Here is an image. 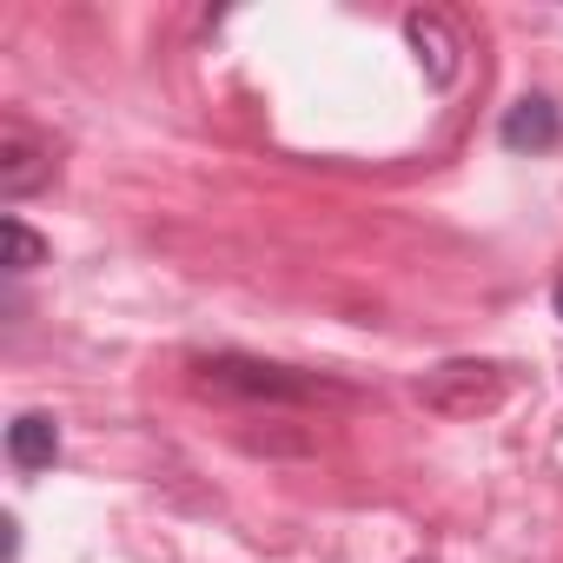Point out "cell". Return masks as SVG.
Wrapping results in <instances>:
<instances>
[{"mask_svg": "<svg viewBox=\"0 0 563 563\" xmlns=\"http://www.w3.org/2000/svg\"><path fill=\"white\" fill-rule=\"evenodd\" d=\"M199 385L225 391V398H265V405H292V398H319L325 385L286 365H258V358H199Z\"/></svg>", "mask_w": 563, "mask_h": 563, "instance_id": "1", "label": "cell"}, {"mask_svg": "<svg viewBox=\"0 0 563 563\" xmlns=\"http://www.w3.org/2000/svg\"><path fill=\"white\" fill-rule=\"evenodd\" d=\"M504 365H477V358H457V365H438L424 385H418V398L431 405V411H444V418H477V411H497L504 405Z\"/></svg>", "mask_w": 563, "mask_h": 563, "instance_id": "2", "label": "cell"}, {"mask_svg": "<svg viewBox=\"0 0 563 563\" xmlns=\"http://www.w3.org/2000/svg\"><path fill=\"white\" fill-rule=\"evenodd\" d=\"M54 179V153L27 133V126H0V192L8 199H27L34 186H47Z\"/></svg>", "mask_w": 563, "mask_h": 563, "instance_id": "3", "label": "cell"}, {"mask_svg": "<svg viewBox=\"0 0 563 563\" xmlns=\"http://www.w3.org/2000/svg\"><path fill=\"white\" fill-rule=\"evenodd\" d=\"M556 140H563V120H556V107L543 93H530V100H517L504 113V146L510 153H550Z\"/></svg>", "mask_w": 563, "mask_h": 563, "instance_id": "4", "label": "cell"}, {"mask_svg": "<svg viewBox=\"0 0 563 563\" xmlns=\"http://www.w3.org/2000/svg\"><path fill=\"white\" fill-rule=\"evenodd\" d=\"M8 457H14V471H47L60 457V424L47 411H21L8 424Z\"/></svg>", "mask_w": 563, "mask_h": 563, "instance_id": "5", "label": "cell"}, {"mask_svg": "<svg viewBox=\"0 0 563 563\" xmlns=\"http://www.w3.org/2000/svg\"><path fill=\"white\" fill-rule=\"evenodd\" d=\"M405 34H411L418 60L431 67V80H451V74H457V47H451V34H444V21H438V14H411V21H405Z\"/></svg>", "mask_w": 563, "mask_h": 563, "instance_id": "6", "label": "cell"}, {"mask_svg": "<svg viewBox=\"0 0 563 563\" xmlns=\"http://www.w3.org/2000/svg\"><path fill=\"white\" fill-rule=\"evenodd\" d=\"M0 239H8V272H34L47 258V245L21 225V219H0Z\"/></svg>", "mask_w": 563, "mask_h": 563, "instance_id": "7", "label": "cell"}, {"mask_svg": "<svg viewBox=\"0 0 563 563\" xmlns=\"http://www.w3.org/2000/svg\"><path fill=\"white\" fill-rule=\"evenodd\" d=\"M550 306H556V319H563V278H556V292H550Z\"/></svg>", "mask_w": 563, "mask_h": 563, "instance_id": "8", "label": "cell"}]
</instances>
